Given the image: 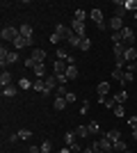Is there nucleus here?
I'll use <instances>...</instances> for the list:
<instances>
[{
    "instance_id": "1",
    "label": "nucleus",
    "mask_w": 137,
    "mask_h": 153,
    "mask_svg": "<svg viewBox=\"0 0 137 153\" xmlns=\"http://www.w3.org/2000/svg\"><path fill=\"white\" fill-rule=\"evenodd\" d=\"M0 37H2V41H12V44H14V41L21 37V27H12V25H7V27H2Z\"/></svg>"
},
{
    "instance_id": "2",
    "label": "nucleus",
    "mask_w": 137,
    "mask_h": 153,
    "mask_svg": "<svg viewBox=\"0 0 137 153\" xmlns=\"http://www.w3.org/2000/svg\"><path fill=\"white\" fill-rule=\"evenodd\" d=\"M94 151H103V153H112L114 151V144H112V140L107 137V135H103L101 140L94 144Z\"/></svg>"
},
{
    "instance_id": "3",
    "label": "nucleus",
    "mask_w": 137,
    "mask_h": 153,
    "mask_svg": "<svg viewBox=\"0 0 137 153\" xmlns=\"http://www.w3.org/2000/svg\"><path fill=\"white\" fill-rule=\"evenodd\" d=\"M89 19L94 21V23H96V27H98V30H105V27H107V23H105L103 12H101V9H91V12H89Z\"/></svg>"
},
{
    "instance_id": "4",
    "label": "nucleus",
    "mask_w": 137,
    "mask_h": 153,
    "mask_svg": "<svg viewBox=\"0 0 137 153\" xmlns=\"http://www.w3.org/2000/svg\"><path fill=\"white\" fill-rule=\"evenodd\" d=\"M44 80H46V94H50L53 89H57V87H59V80H57V76H46Z\"/></svg>"
},
{
    "instance_id": "5",
    "label": "nucleus",
    "mask_w": 137,
    "mask_h": 153,
    "mask_svg": "<svg viewBox=\"0 0 137 153\" xmlns=\"http://www.w3.org/2000/svg\"><path fill=\"white\" fill-rule=\"evenodd\" d=\"M126 14H128V9H126V5L121 2V0H114V16L117 19H124Z\"/></svg>"
},
{
    "instance_id": "6",
    "label": "nucleus",
    "mask_w": 137,
    "mask_h": 153,
    "mask_svg": "<svg viewBox=\"0 0 137 153\" xmlns=\"http://www.w3.org/2000/svg\"><path fill=\"white\" fill-rule=\"evenodd\" d=\"M66 69H69V64L66 62H62V59H57V62H55V66H53V71H55V76H66Z\"/></svg>"
},
{
    "instance_id": "7",
    "label": "nucleus",
    "mask_w": 137,
    "mask_h": 153,
    "mask_svg": "<svg viewBox=\"0 0 137 153\" xmlns=\"http://www.w3.org/2000/svg\"><path fill=\"white\" fill-rule=\"evenodd\" d=\"M107 25L112 27V32H121V30H124V27H126V25H124V19H117V16H112Z\"/></svg>"
},
{
    "instance_id": "8",
    "label": "nucleus",
    "mask_w": 137,
    "mask_h": 153,
    "mask_svg": "<svg viewBox=\"0 0 137 153\" xmlns=\"http://www.w3.org/2000/svg\"><path fill=\"white\" fill-rule=\"evenodd\" d=\"M34 39H25V37H19L14 41V51H21V48H25V46H32Z\"/></svg>"
},
{
    "instance_id": "9",
    "label": "nucleus",
    "mask_w": 137,
    "mask_h": 153,
    "mask_svg": "<svg viewBox=\"0 0 137 153\" xmlns=\"http://www.w3.org/2000/svg\"><path fill=\"white\" fill-rule=\"evenodd\" d=\"M71 27H73V32H76L80 39H85V37H87V32H85V23H78V21H73Z\"/></svg>"
},
{
    "instance_id": "10",
    "label": "nucleus",
    "mask_w": 137,
    "mask_h": 153,
    "mask_svg": "<svg viewBox=\"0 0 137 153\" xmlns=\"http://www.w3.org/2000/svg\"><path fill=\"white\" fill-rule=\"evenodd\" d=\"M96 91H98V96H101V98H105V96L110 94V82H98V85H96Z\"/></svg>"
},
{
    "instance_id": "11",
    "label": "nucleus",
    "mask_w": 137,
    "mask_h": 153,
    "mask_svg": "<svg viewBox=\"0 0 137 153\" xmlns=\"http://www.w3.org/2000/svg\"><path fill=\"white\" fill-rule=\"evenodd\" d=\"M21 37H25V39H34V30H32V25L23 23V25H21Z\"/></svg>"
},
{
    "instance_id": "12",
    "label": "nucleus",
    "mask_w": 137,
    "mask_h": 153,
    "mask_svg": "<svg viewBox=\"0 0 137 153\" xmlns=\"http://www.w3.org/2000/svg\"><path fill=\"white\" fill-rule=\"evenodd\" d=\"M30 57H32L34 62L39 64V62H44V59H46V51H44V48H34V51H32V55H30Z\"/></svg>"
},
{
    "instance_id": "13",
    "label": "nucleus",
    "mask_w": 137,
    "mask_h": 153,
    "mask_svg": "<svg viewBox=\"0 0 137 153\" xmlns=\"http://www.w3.org/2000/svg\"><path fill=\"white\" fill-rule=\"evenodd\" d=\"M14 62H19V51H9L5 64H2V71H5V66H9V64H14Z\"/></svg>"
},
{
    "instance_id": "14",
    "label": "nucleus",
    "mask_w": 137,
    "mask_h": 153,
    "mask_svg": "<svg viewBox=\"0 0 137 153\" xmlns=\"http://www.w3.org/2000/svg\"><path fill=\"white\" fill-rule=\"evenodd\" d=\"M16 91H19V87H14V85L2 87V98H14V96H16Z\"/></svg>"
},
{
    "instance_id": "15",
    "label": "nucleus",
    "mask_w": 137,
    "mask_h": 153,
    "mask_svg": "<svg viewBox=\"0 0 137 153\" xmlns=\"http://www.w3.org/2000/svg\"><path fill=\"white\" fill-rule=\"evenodd\" d=\"M121 34H124V46H126V44H133V39H135V32H133L130 27H124V30H121Z\"/></svg>"
},
{
    "instance_id": "16",
    "label": "nucleus",
    "mask_w": 137,
    "mask_h": 153,
    "mask_svg": "<svg viewBox=\"0 0 137 153\" xmlns=\"http://www.w3.org/2000/svg\"><path fill=\"white\" fill-rule=\"evenodd\" d=\"M135 59H137V51L133 48V46H128V48H126V62H128V64H133Z\"/></svg>"
},
{
    "instance_id": "17",
    "label": "nucleus",
    "mask_w": 137,
    "mask_h": 153,
    "mask_svg": "<svg viewBox=\"0 0 137 153\" xmlns=\"http://www.w3.org/2000/svg\"><path fill=\"white\" fill-rule=\"evenodd\" d=\"M34 76L39 78V80H44V78H46V64L44 62H39L37 66H34Z\"/></svg>"
},
{
    "instance_id": "18",
    "label": "nucleus",
    "mask_w": 137,
    "mask_h": 153,
    "mask_svg": "<svg viewBox=\"0 0 137 153\" xmlns=\"http://www.w3.org/2000/svg\"><path fill=\"white\" fill-rule=\"evenodd\" d=\"M0 85H2V87H9V85H12V73H9V71H2V73H0Z\"/></svg>"
},
{
    "instance_id": "19",
    "label": "nucleus",
    "mask_w": 137,
    "mask_h": 153,
    "mask_svg": "<svg viewBox=\"0 0 137 153\" xmlns=\"http://www.w3.org/2000/svg\"><path fill=\"white\" fill-rule=\"evenodd\" d=\"M66 78H69V80H76V78H78V66H76V64H69V69H66Z\"/></svg>"
},
{
    "instance_id": "20",
    "label": "nucleus",
    "mask_w": 137,
    "mask_h": 153,
    "mask_svg": "<svg viewBox=\"0 0 137 153\" xmlns=\"http://www.w3.org/2000/svg\"><path fill=\"white\" fill-rule=\"evenodd\" d=\"M87 16H89V14H87L85 9H76V14H73V21H78V23H85Z\"/></svg>"
},
{
    "instance_id": "21",
    "label": "nucleus",
    "mask_w": 137,
    "mask_h": 153,
    "mask_svg": "<svg viewBox=\"0 0 137 153\" xmlns=\"http://www.w3.org/2000/svg\"><path fill=\"white\" fill-rule=\"evenodd\" d=\"M32 89H34V91H41V94H46V80H34V82H32Z\"/></svg>"
},
{
    "instance_id": "22",
    "label": "nucleus",
    "mask_w": 137,
    "mask_h": 153,
    "mask_svg": "<svg viewBox=\"0 0 137 153\" xmlns=\"http://www.w3.org/2000/svg\"><path fill=\"white\" fill-rule=\"evenodd\" d=\"M53 105H55V110H64L66 105H69V103H66V98H62V96H57V98H55V103H53Z\"/></svg>"
},
{
    "instance_id": "23",
    "label": "nucleus",
    "mask_w": 137,
    "mask_h": 153,
    "mask_svg": "<svg viewBox=\"0 0 137 153\" xmlns=\"http://www.w3.org/2000/svg\"><path fill=\"white\" fill-rule=\"evenodd\" d=\"M78 48H80L82 53H87V51H89V48H91V41H89V37L80 39V46H78Z\"/></svg>"
},
{
    "instance_id": "24",
    "label": "nucleus",
    "mask_w": 137,
    "mask_h": 153,
    "mask_svg": "<svg viewBox=\"0 0 137 153\" xmlns=\"http://www.w3.org/2000/svg\"><path fill=\"white\" fill-rule=\"evenodd\" d=\"M19 89H32V80H27V78H21V80H19Z\"/></svg>"
},
{
    "instance_id": "25",
    "label": "nucleus",
    "mask_w": 137,
    "mask_h": 153,
    "mask_svg": "<svg viewBox=\"0 0 137 153\" xmlns=\"http://www.w3.org/2000/svg\"><path fill=\"white\" fill-rule=\"evenodd\" d=\"M64 142H66V146H71L73 142H76V130H69V133L64 135Z\"/></svg>"
},
{
    "instance_id": "26",
    "label": "nucleus",
    "mask_w": 137,
    "mask_h": 153,
    "mask_svg": "<svg viewBox=\"0 0 137 153\" xmlns=\"http://www.w3.org/2000/svg\"><path fill=\"white\" fill-rule=\"evenodd\" d=\"M114 101H117V105H124V103L128 101V94H126V91H119V94L114 96Z\"/></svg>"
},
{
    "instance_id": "27",
    "label": "nucleus",
    "mask_w": 137,
    "mask_h": 153,
    "mask_svg": "<svg viewBox=\"0 0 137 153\" xmlns=\"http://www.w3.org/2000/svg\"><path fill=\"white\" fill-rule=\"evenodd\" d=\"M112 78L121 82V80H124V69H117V66H114V69H112Z\"/></svg>"
},
{
    "instance_id": "28",
    "label": "nucleus",
    "mask_w": 137,
    "mask_h": 153,
    "mask_svg": "<svg viewBox=\"0 0 137 153\" xmlns=\"http://www.w3.org/2000/svg\"><path fill=\"white\" fill-rule=\"evenodd\" d=\"M66 41H69V44H71L73 48H78V46H80V37H78V34H76V32H73V34H71V37H69V39H66Z\"/></svg>"
},
{
    "instance_id": "29",
    "label": "nucleus",
    "mask_w": 137,
    "mask_h": 153,
    "mask_svg": "<svg viewBox=\"0 0 137 153\" xmlns=\"http://www.w3.org/2000/svg\"><path fill=\"white\" fill-rule=\"evenodd\" d=\"M124 5H126V9H128V12H137V0H126V2H124Z\"/></svg>"
},
{
    "instance_id": "30",
    "label": "nucleus",
    "mask_w": 137,
    "mask_h": 153,
    "mask_svg": "<svg viewBox=\"0 0 137 153\" xmlns=\"http://www.w3.org/2000/svg\"><path fill=\"white\" fill-rule=\"evenodd\" d=\"M126 149H128V144H126L124 140H119V142H114V151H119V153H124Z\"/></svg>"
},
{
    "instance_id": "31",
    "label": "nucleus",
    "mask_w": 137,
    "mask_h": 153,
    "mask_svg": "<svg viewBox=\"0 0 137 153\" xmlns=\"http://www.w3.org/2000/svg\"><path fill=\"white\" fill-rule=\"evenodd\" d=\"M105 135H107V137H110V140H112V144L121 140V133H119V130H110V133H105Z\"/></svg>"
},
{
    "instance_id": "32",
    "label": "nucleus",
    "mask_w": 137,
    "mask_h": 153,
    "mask_svg": "<svg viewBox=\"0 0 137 153\" xmlns=\"http://www.w3.org/2000/svg\"><path fill=\"white\" fill-rule=\"evenodd\" d=\"M76 135H78V137H87V135H91V133H89V128H87V126H78Z\"/></svg>"
},
{
    "instance_id": "33",
    "label": "nucleus",
    "mask_w": 137,
    "mask_h": 153,
    "mask_svg": "<svg viewBox=\"0 0 137 153\" xmlns=\"http://www.w3.org/2000/svg\"><path fill=\"white\" fill-rule=\"evenodd\" d=\"M50 149H53V142L50 140L41 142V153H50Z\"/></svg>"
},
{
    "instance_id": "34",
    "label": "nucleus",
    "mask_w": 137,
    "mask_h": 153,
    "mask_svg": "<svg viewBox=\"0 0 137 153\" xmlns=\"http://www.w3.org/2000/svg\"><path fill=\"white\" fill-rule=\"evenodd\" d=\"M87 128H89V133H91V135H96L98 130H101V126H98V121H91V123H87Z\"/></svg>"
},
{
    "instance_id": "35",
    "label": "nucleus",
    "mask_w": 137,
    "mask_h": 153,
    "mask_svg": "<svg viewBox=\"0 0 137 153\" xmlns=\"http://www.w3.org/2000/svg\"><path fill=\"white\" fill-rule=\"evenodd\" d=\"M7 55H9V48H7V46H2V48H0V64H5Z\"/></svg>"
},
{
    "instance_id": "36",
    "label": "nucleus",
    "mask_w": 137,
    "mask_h": 153,
    "mask_svg": "<svg viewBox=\"0 0 137 153\" xmlns=\"http://www.w3.org/2000/svg\"><path fill=\"white\" fill-rule=\"evenodd\" d=\"M130 80H133V71L126 69V71H124V80H121V85H128Z\"/></svg>"
},
{
    "instance_id": "37",
    "label": "nucleus",
    "mask_w": 137,
    "mask_h": 153,
    "mask_svg": "<svg viewBox=\"0 0 137 153\" xmlns=\"http://www.w3.org/2000/svg\"><path fill=\"white\" fill-rule=\"evenodd\" d=\"M69 57H71V55H69V53H66L64 48H57V59H64V62H66Z\"/></svg>"
},
{
    "instance_id": "38",
    "label": "nucleus",
    "mask_w": 137,
    "mask_h": 153,
    "mask_svg": "<svg viewBox=\"0 0 137 153\" xmlns=\"http://www.w3.org/2000/svg\"><path fill=\"white\" fill-rule=\"evenodd\" d=\"M19 137H21L23 142H27L30 137H32V133H30V130H21V133H19Z\"/></svg>"
},
{
    "instance_id": "39",
    "label": "nucleus",
    "mask_w": 137,
    "mask_h": 153,
    "mask_svg": "<svg viewBox=\"0 0 137 153\" xmlns=\"http://www.w3.org/2000/svg\"><path fill=\"white\" fill-rule=\"evenodd\" d=\"M124 114H126L124 105H117V108H114V117H124Z\"/></svg>"
},
{
    "instance_id": "40",
    "label": "nucleus",
    "mask_w": 137,
    "mask_h": 153,
    "mask_svg": "<svg viewBox=\"0 0 137 153\" xmlns=\"http://www.w3.org/2000/svg\"><path fill=\"white\" fill-rule=\"evenodd\" d=\"M78 101V96L73 94V91H69V94H66V103H76Z\"/></svg>"
},
{
    "instance_id": "41",
    "label": "nucleus",
    "mask_w": 137,
    "mask_h": 153,
    "mask_svg": "<svg viewBox=\"0 0 137 153\" xmlns=\"http://www.w3.org/2000/svg\"><path fill=\"white\" fill-rule=\"evenodd\" d=\"M89 112V101H82V108H80V114H87Z\"/></svg>"
},
{
    "instance_id": "42",
    "label": "nucleus",
    "mask_w": 137,
    "mask_h": 153,
    "mask_svg": "<svg viewBox=\"0 0 137 153\" xmlns=\"http://www.w3.org/2000/svg\"><path fill=\"white\" fill-rule=\"evenodd\" d=\"M23 64H25L27 69H34V66H37V62H34L32 57H27V59H25V62H23Z\"/></svg>"
},
{
    "instance_id": "43",
    "label": "nucleus",
    "mask_w": 137,
    "mask_h": 153,
    "mask_svg": "<svg viewBox=\"0 0 137 153\" xmlns=\"http://www.w3.org/2000/svg\"><path fill=\"white\" fill-rule=\"evenodd\" d=\"M69 149H71V153H82V149L78 146V142H73V144H71Z\"/></svg>"
},
{
    "instance_id": "44",
    "label": "nucleus",
    "mask_w": 137,
    "mask_h": 153,
    "mask_svg": "<svg viewBox=\"0 0 137 153\" xmlns=\"http://www.w3.org/2000/svg\"><path fill=\"white\" fill-rule=\"evenodd\" d=\"M105 108H117V101H114V98H107V101H105Z\"/></svg>"
},
{
    "instance_id": "45",
    "label": "nucleus",
    "mask_w": 137,
    "mask_h": 153,
    "mask_svg": "<svg viewBox=\"0 0 137 153\" xmlns=\"http://www.w3.org/2000/svg\"><path fill=\"white\" fill-rule=\"evenodd\" d=\"M59 41H62V37H59V34H55V32H53V34H50V44H59Z\"/></svg>"
},
{
    "instance_id": "46",
    "label": "nucleus",
    "mask_w": 137,
    "mask_h": 153,
    "mask_svg": "<svg viewBox=\"0 0 137 153\" xmlns=\"http://www.w3.org/2000/svg\"><path fill=\"white\" fill-rule=\"evenodd\" d=\"M128 126H130V128H137V114H135V117H130V119H128Z\"/></svg>"
},
{
    "instance_id": "47",
    "label": "nucleus",
    "mask_w": 137,
    "mask_h": 153,
    "mask_svg": "<svg viewBox=\"0 0 137 153\" xmlns=\"http://www.w3.org/2000/svg\"><path fill=\"white\" fill-rule=\"evenodd\" d=\"M41 151V146H30V149H27V153H39Z\"/></svg>"
},
{
    "instance_id": "48",
    "label": "nucleus",
    "mask_w": 137,
    "mask_h": 153,
    "mask_svg": "<svg viewBox=\"0 0 137 153\" xmlns=\"http://www.w3.org/2000/svg\"><path fill=\"white\" fill-rule=\"evenodd\" d=\"M19 140H21L19 133H16V135H9V142H12V144H14V142H19Z\"/></svg>"
},
{
    "instance_id": "49",
    "label": "nucleus",
    "mask_w": 137,
    "mask_h": 153,
    "mask_svg": "<svg viewBox=\"0 0 137 153\" xmlns=\"http://www.w3.org/2000/svg\"><path fill=\"white\" fill-rule=\"evenodd\" d=\"M82 153H96V151H94V146H89V149H82Z\"/></svg>"
},
{
    "instance_id": "50",
    "label": "nucleus",
    "mask_w": 137,
    "mask_h": 153,
    "mask_svg": "<svg viewBox=\"0 0 137 153\" xmlns=\"http://www.w3.org/2000/svg\"><path fill=\"white\" fill-rule=\"evenodd\" d=\"M133 140L137 142V128H133Z\"/></svg>"
},
{
    "instance_id": "51",
    "label": "nucleus",
    "mask_w": 137,
    "mask_h": 153,
    "mask_svg": "<svg viewBox=\"0 0 137 153\" xmlns=\"http://www.w3.org/2000/svg\"><path fill=\"white\" fill-rule=\"evenodd\" d=\"M59 153H71V149L66 146V149H62V151H59Z\"/></svg>"
},
{
    "instance_id": "52",
    "label": "nucleus",
    "mask_w": 137,
    "mask_h": 153,
    "mask_svg": "<svg viewBox=\"0 0 137 153\" xmlns=\"http://www.w3.org/2000/svg\"><path fill=\"white\" fill-rule=\"evenodd\" d=\"M130 66H133V71H137V62H133V64H130Z\"/></svg>"
},
{
    "instance_id": "53",
    "label": "nucleus",
    "mask_w": 137,
    "mask_h": 153,
    "mask_svg": "<svg viewBox=\"0 0 137 153\" xmlns=\"http://www.w3.org/2000/svg\"><path fill=\"white\" fill-rule=\"evenodd\" d=\"M124 153H133V151H130V149H126V151H124Z\"/></svg>"
},
{
    "instance_id": "54",
    "label": "nucleus",
    "mask_w": 137,
    "mask_h": 153,
    "mask_svg": "<svg viewBox=\"0 0 137 153\" xmlns=\"http://www.w3.org/2000/svg\"><path fill=\"white\" fill-rule=\"evenodd\" d=\"M112 153H119V151H112Z\"/></svg>"
},
{
    "instance_id": "55",
    "label": "nucleus",
    "mask_w": 137,
    "mask_h": 153,
    "mask_svg": "<svg viewBox=\"0 0 137 153\" xmlns=\"http://www.w3.org/2000/svg\"><path fill=\"white\" fill-rule=\"evenodd\" d=\"M96 153H103V151H96Z\"/></svg>"
},
{
    "instance_id": "56",
    "label": "nucleus",
    "mask_w": 137,
    "mask_h": 153,
    "mask_svg": "<svg viewBox=\"0 0 137 153\" xmlns=\"http://www.w3.org/2000/svg\"><path fill=\"white\" fill-rule=\"evenodd\" d=\"M135 19H137V12H135Z\"/></svg>"
},
{
    "instance_id": "57",
    "label": "nucleus",
    "mask_w": 137,
    "mask_h": 153,
    "mask_svg": "<svg viewBox=\"0 0 137 153\" xmlns=\"http://www.w3.org/2000/svg\"><path fill=\"white\" fill-rule=\"evenodd\" d=\"M135 153H137V151H135Z\"/></svg>"
}]
</instances>
